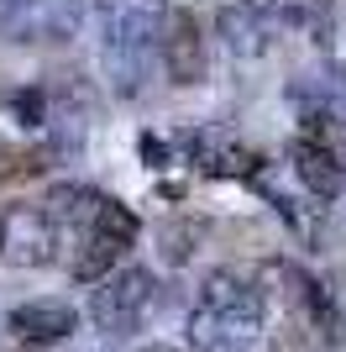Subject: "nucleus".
<instances>
[{"mask_svg":"<svg viewBox=\"0 0 346 352\" xmlns=\"http://www.w3.org/2000/svg\"><path fill=\"white\" fill-rule=\"evenodd\" d=\"M163 0H105V69L126 95H137L163 43Z\"/></svg>","mask_w":346,"mask_h":352,"instance_id":"nucleus-2","label":"nucleus"},{"mask_svg":"<svg viewBox=\"0 0 346 352\" xmlns=\"http://www.w3.org/2000/svg\"><path fill=\"white\" fill-rule=\"evenodd\" d=\"M58 242L63 232L43 200H11L0 210V258L11 268H47L58 258Z\"/></svg>","mask_w":346,"mask_h":352,"instance_id":"nucleus-5","label":"nucleus"},{"mask_svg":"<svg viewBox=\"0 0 346 352\" xmlns=\"http://www.w3.org/2000/svg\"><path fill=\"white\" fill-rule=\"evenodd\" d=\"M142 352H178V347H142Z\"/></svg>","mask_w":346,"mask_h":352,"instance_id":"nucleus-12","label":"nucleus"},{"mask_svg":"<svg viewBox=\"0 0 346 352\" xmlns=\"http://www.w3.org/2000/svg\"><path fill=\"white\" fill-rule=\"evenodd\" d=\"M5 326H11L21 342H63L79 326V310L63 305V300H32V305H16L11 316H5Z\"/></svg>","mask_w":346,"mask_h":352,"instance_id":"nucleus-9","label":"nucleus"},{"mask_svg":"<svg viewBox=\"0 0 346 352\" xmlns=\"http://www.w3.org/2000/svg\"><path fill=\"white\" fill-rule=\"evenodd\" d=\"M194 342L205 352H252L262 337V294L257 284H246L242 274L216 268L200 289L194 321H189Z\"/></svg>","mask_w":346,"mask_h":352,"instance_id":"nucleus-1","label":"nucleus"},{"mask_svg":"<svg viewBox=\"0 0 346 352\" xmlns=\"http://www.w3.org/2000/svg\"><path fill=\"white\" fill-rule=\"evenodd\" d=\"M152 305H158V279L147 268H115L89 294V321L111 337H121V331H137L152 316Z\"/></svg>","mask_w":346,"mask_h":352,"instance_id":"nucleus-4","label":"nucleus"},{"mask_svg":"<svg viewBox=\"0 0 346 352\" xmlns=\"http://www.w3.org/2000/svg\"><path fill=\"white\" fill-rule=\"evenodd\" d=\"M137 232H142V226H137V210L121 206V200H105V206L95 210V221H89L79 258H73V279H84V284L111 279L115 268H121V252L137 242Z\"/></svg>","mask_w":346,"mask_h":352,"instance_id":"nucleus-6","label":"nucleus"},{"mask_svg":"<svg viewBox=\"0 0 346 352\" xmlns=\"http://www.w3.org/2000/svg\"><path fill=\"white\" fill-rule=\"evenodd\" d=\"M84 27V0H5L0 6V37L27 47L73 43Z\"/></svg>","mask_w":346,"mask_h":352,"instance_id":"nucleus-3","label":"nucleus"},{"mask_svg":"<svg viewBox=\"0 0 346 352\" xmlns=\"http://www.w3.org/2000/svg\"><path fill=\"white\" fill-rule=\"evenodd\" d=\"M288 163H294L299 184L315 195V200H341L346 195V158H341V147H336L331 137L299 132L288 142Z\"/></svg>","mask_w":346,"mask_h":352,"instance_id":"nucleus-7","label":"nucleus"},{"mask_svg":"<svg viewBox=\"0 0 346 352\" xmlns=\"http://www.w3.org/2000/svg\"><path fill=\"white\" fill-rule=\"evenodd\" d=\"M158 58H163V74H168L173 85H200L205 79V27L200 16L184 11V6H173L168 21H163V43H158Z\"/></svg>","mask_w":346,"mask_h":352,"instance_id":"nucleus-8","label":"nucleus"},{"mask_svg":"<svg viewBox=\"0 0 346 352\" xmlns=\"http://www.w3.org/2000/svg\"><path fill=\"white\" fill-rule=\"evenodd\" d=\"M16 174H32V153H16V147L0 142V179H16Z\"/></svg>","mask_w":346,"mask_h":352,"instance_id":"nucleus-10","label":"nucleus"},{"mask_svg":"<svg viewBox=\"0 0 346 352\" xmlns=\"http://www.w3.org/2000/svg\"><path fill=\"white\" fill-rule=\"evenodd\" d=\"M242 6H252V11H268V6H278V0H242Z\"/></svg>","mask_w":346,"mask_h":352,"instance_id":"nucleus-11","label":"nucleus"}]
</instances>
